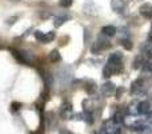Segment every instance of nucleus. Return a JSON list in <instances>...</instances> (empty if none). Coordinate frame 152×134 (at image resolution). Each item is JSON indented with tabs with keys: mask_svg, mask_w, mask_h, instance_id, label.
Instances as JSON below:
<instances>
[{
	"mask_svg": "<svg viewBox=\"0 0 152 134\" xmlns=\"http://www.w3.org/2000/svg\"><path fill=\"white\" fill-rule=\"evenodd\" d=\"M143 89H144V81H143L142 78H139L135 82H132V84H131V93L132 94H137V93H140Z\"/></svg>",
	"mask_w": 152,
	"mask_h": 134,
	"instance_id": "5",
	"label": "nucleus"
},
{
	"mask_svg": "<svg viewBox=\"0 0 152 134\" xmlns=\"http://www.w3.org/2000/svg\"><path fill=\"white\" fill-rule=\"evenodd\" d=\"M12 1H20V0H12Z\"/></svg>",
	"mask_w": 152,
	"mask_h": 134,
	"instance_id": "27",
	"label": "nucleus"
},
{
	"mask_svg": "<svg viewBox=\"0 0 152 134\" xmlns=\"http://www.w3.org/2000/svg\"><path fill=\"white\" fill-rule=\"evenodd\" d=\"M43 36H44V32H42V31H36V32H35V38H36L37 40H40V42H42Z\"/></svg>",
	"mask_w": 152,
	"mask_h": 134,
	"instance_id": "20",
	"label": "nucleus"
},
{
	"mask_svg": "<svg viewBox=\"0 0 152 134\" xmlns=\"http://www.w3.org/2000/svg\"><path fill=\"white\" fill-rule=\"evenodd\" d=\"M103 75H104V78H110L112 75V71L110 70L108 66H104V68H103Z\"/></svg>",
	"mask_w": 152,
	"mask_h": 134,
	"instance_id": "19",
	"label": "nucleus"
},
{
	"mask_svg": "<svg viewBox=\"0 0 152 134\" xmlns=\"http://www.w3.org/2000/svg\"><path fill=\"white\" fill-rule=\"evenodd\" d=\"M121 59H123V55H121L120 53H113L112 55L110 56V59H108V62H107L105 66L110 67V70L112 71V75L113 74L120 73V70H121Z\"/></svg>",
	"mask_w": 152,
	"mask_h": 134,
	"instance_id": "1",
	"label": "nucleus"
},
{
	"mask_svg": "<svg viewBox=\"0 0 152 134\" xmlns=\"http://www.w3.org/2000/svg\"><path fill=\"white\" fill-rule=\"evenodd\" d=\"M59 114L63 119H69L72 117V105L69 102H63L60 106Z\"/></svg>",
	"mask_w": 152,
	"mask_h": 134,
	"instance_id": "2",
	"label": "nucleus"
},
{
	"mask_svg": "<svg viewBox=\"0 0 152 134\" xmlns=\"http://www.w3.org/2000/svg\"><path fill=\"white\" fill-rule=\"evenodd\" d=\"M81 115H83V119L87 122V124H94V115H92V113L84 111V114H81Z\"/></svg>",
	"mask_w": 152,
	"mask_h": 134,
	"instance_id": "14",
	"label": "nucleus"
},
{
	"mask_svg": "<svg viewBox=\"0 0 152 134\" xmlns=\"http://www.w3.org/2000/svg\"><path fill=\"white\" fill-rule=\"evenodd\" d=\"M102 35H104L105 38H112L116 35V27L113 26H104L102 28Z\"/></svg>",
	"mask_w": 152,
	"mask_h": 134,
	"instance_id": "8",
	"label": "nucleus"
},
{
	"mask_svg": "<svg viewBox=\"0 0 152 134\" xmlns=\"http://www.w3.org/2000/svg\"><path fill=\"white\" fill-rule=\"evenodd\" d=\"M16 19H18V16H12V18H10V19H8V21H7V23H8V24H13V23H15V20H16Z\"/></svg>",
	"mask_w": 152,
	"mask_h": 134,
	"instance_id": "23",
	"label": "nucleus"
},
{
	"mask_svg": "<svg viewBox=\"0 0 152 134\" xmlns=\"http://www.w3.org/2000/svg\"><path fill=\"white\" fill-rule=\"evenodd\" d=\"M63 134H72V133H69V132H64Z\"/></svg>",
	"mask_w": 152,
	"mask_h": 134,
	"instance_id": "26",
	"label": "nucleus"
},
{
	"mask_svg": "<svg viewBox=\"0 0 152 134\" xmlns=\"http://www.w3.org/2000/svg\"><path fill=\"white\" fill-rule=\"evenodd\" d=\"M136 107H137V114H148L151 111V105H150L148 101H143V102H140Z\"/></svg>",
	"mask_w": 152,
	"mask_h": 134,
	"instance_id": "7",
	"label": "nucleus"
},
{
	"mask_svg": "<svg viewBox=\"0 0 152 134\" xmlns=\"http://www.w3.org/2000/svg\"><path fill=\"white\" fill-rule=\"evenodd\" d=\"M115 90H116L115 83H112V82H105L104 84H102L100 91H102V94L104 95V97H112V95L115 94Z\"/></svg>",
	"mask_w": 152,
	"mask_h": 134,
	"instance_id": "3",
	"label": "nucleus"
},
{
	"mask_svg": "<svg viewBox=\"0 0 152 134\" xmlns=\"http://www.w3.org/2000/svg\"><path fill=\"white\" fill-rule=\"evenodd\" d=\"M144 63H145L144 56H143V55H137L136 58H135V61H134V64H132V67H134L135 70H139V68H142L143 66H144Z\"/></svg>",
	"mask_w": 152,
	"mask_h": 134,
	"instance_id": "9",
	"label": "nucleus"
},
{
	"mask_svg": "<svg viewBox=\"0 0 152 134\" xmlns=\"http://www.w3.org/2000/svg\"><path fill=\"white\" fill-rule=\"evenodd\" d=\"M123 91H124V89H123V87H119V89L116 90V93H115V97L119 99V98H120V95H121V93H123Z\"/></svg>",
	"mask_w": 152,
	"mask_h": 134,
	"instance_id": "21",
	"label": "nucleus"
},
{
	"mask_svg": "<svg viewBox=\"0 0 152 134\" xmlns=\"http://www.w3.org/2000/svg\"><path fill=\"white\" fill-rule=\"evenodd\" d=\"M120 44L123 46V48H126V50H131L132 48V43H131V40H129L128 38H127V39H121Z\"/></svg>",
	"mask_w": 152,
	"mask_h": 134,
	"instance_id": "15",
	"label": "nucleus"
},
{
	"mask_svg": "<svg viewBox=\"0 0 152 134\" xmlns=\"http://www.w3.org/2000/svg\"><path fill=\"white\" fill-rule=\"evenodd\" d=\"M67 19H68L67 16H59V18L55 19V23L53 24H55V27H60V26H63L64 21H66Z\"/></svg>",
	"mask_w": 152,
	"mask_h": 134,
	"instance_id": "16",
	"label": "nucleus"
},
{
	"mask_svg": "<svg viewBox=\"0 0 152 134\" xmlns=\"http://www.w3.org/2000/svg\"><path fill=\"white\" fill-rule=\"evenodd\" d=\"M20 109V103H12V110H19Z\"/></svg>",
	"mask_w": 152,
	"mask_h": 134,
	"instance_id": "24",
	"label": "nucleus"
},
{
	"mask_svg": "<svg viewBox=\"0 0 152 134\" xmlns=\"http://www.w3.org/2000/svg\"><path fill=\"white\" fill-rule=\"evenodd\" d=\"M145 127L147 126H145L143 122H140V121H137V122H135V124L131 125V130H134V132H142V130H144Z\"/></svg>",
	"mask_w": 152,
	"mask_h": 134,
	"instance_id": "11",
	"label": "nucleus"
},
{
	"mask_svg": "<svg viewBox=\"0 0 152 134\" xmlns=\"http://www.w3.org/2000/svg\"><path fill=\"white\" fill-rule=\"evenodd\" d=\"M147 40H148V43H152V30L150 32H148V36H147Z\"/></svg>",
	"mask_w": 152,
	"mask_h": 134,
	"instance_id": "25",
	"label": "nucleus"
},
{
	"mask_svg": "<svg viewBox=\"0 0 152 134\" xmlns=\"http://www.w3.org/2000/svg\"><path fill=\"white\" fill-rule=\"evenodd\" d=\"M151 30H152V28H151Z\"/></svg>",
	"mask_w": 152,
	"mask_h": 134,
	"instance_id": "28",
	"label": "nucleus"
},
{
	"mask_svg": "<svg viewBox=\"0 0 152 134\" xmlns=\"http://www.w3.org/2000/svg\"><path fill=\"white\" fill-rule=\"evenodd\" d=\"M48 59H50L51 62H59L61 59V55L58 50H52L50 54H48Z\"/></svg>",
	"mask_w": 152,
	"mask_h": 134,
	"instance_id": "10",
	"label": "nucleus"
},
{
	"mask_svg": "<svg viewBox=\"0 0 152 134\" xmlns=\"http://www.w3.org/2000/svg\"><path fill=\"white\" fill-rule=\"evenodd\" d=\"M53 39H55V32L51 31V32H48V34H44V36H43V39H42V43H50V42H52Z\"/></svg>",
	"mask_w": 152,
	"mask_h": 134,
	"instance_id": "13",
	"label": "nucleus"
},
{
	"mask_svg": "<svg viewBox=\"0 0 152 134\" xmlns=\"http://www.w3.org/2000/svg\"><path fill=\"white\" fill-rule=\"evenodd\" d=\"M139 12H140V15L147 18V19L152 18V5L148 4V3H145V4H143L142 7L139 8Z\"/></svg>",
	"mask_w": 152,
	"mask_h": 134,
	"instance_id": "6",
	"label": "nucleus"
},
{
	"mask_svg": "<svg viewBox=\"0 0 152 134\" xmlns=\"http://www.w3.org/2000/svg\"><path fill=\"white\" fill-rule=\"evenodd\" d=\"M111 7L116 13H126L127 4L124 0H111Z\"/></svg>",
	"mask_w": 152,
	"mask_h": 134,
	"instance_id": "4",
	"label": "nucleus"
},
{
	"mask_svg": "<svg viewBox=\"0 0 152 134\" xmlns=\"http://www.w3.org/2000/svg\"><path fill=\"white\" fill-rule=\"evenodd\" d=\"M123 113H121V111H116L115 113V115H113V118H112V121H113V124L115 125H120L121 122H123Z\"/></svg>",
	"mask_w": 152,
	"mask_h": 134,
	"instance_id": "12",
	"label": "nucleus"
},
{
	"mask_svg": "<svg viewBox=\"0 0 152 134\" xmlns=\"http://www.w3.org/2000/svg\"><path fill=\"white\" fill-rule=\"evenodd\" d=\"M95 90H96V84H95V82L94 81L88 82V83H87V93L91 94V93H94Z\"/></svg>",
	"mask_w": 152,
	"mask_h": 134,
	"instance_id": "17",
	"label": "nucleus"
},
{
	"mask_svg": "<svg viewBox=\"0 0 152 134\" xmlns=\"http://www.w3.org/2000/svg\"><path fill=\"white\" fill-rule=\"evenodd\" d=\"M72 3H74V0H60L59 4H60V7H63V8H68L72 5Z\"/></svg>",
	"mask_w": 152,
	"mask_h": 134,
	"instance_id": "18",
	"label": "nucleus"
},
{
	"mask_svg": "<svg viewBox=\"0 0 152 134\" xmlns=\"http://www.w3.org/2000/svg\"><path fill=\"white\" fill-rule=\"evenodd\" d=\"M147 122L150 125H152V111H150V113L147 114Z\"/></svg>",
	"mask_w": 152,
	"mask_h": 134,
	"instance_id": "22",
	"label": "nucleus"
}]
</instances>
